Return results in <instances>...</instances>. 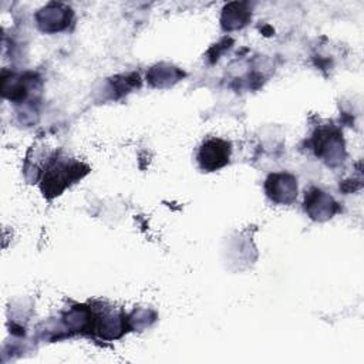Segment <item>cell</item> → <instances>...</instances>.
Here are the masks:
<instances>
[{
    "mask_svg": "<svg viewBox=\"0 0 364 364\" xmlns=\"http://www.w3.org/2000/svg\"><path fill=\"white\" fill-rule=\"evenodd\" d=\"M58 7L60 6L53 4V9L47 7V9H44L43 11H40L37 14V20H38V24H40L41 30L51 31L53 30L51 26L54 23H57L58 30H61L67 26V11H70V10H60Z\"/></svg>",
    "mask_w": 364,
    "mask_h": 364,
    "instance_id": "cell-5",
    "label": "cell"
},
{
    "mask_svg": "<svg viewBox=\"0 0 364 364\" xmlns=\"http://www.w3.org/2000/svg\"><path fill=\"white\" fill-rule=\"evenodd\" d=\"M266 193L277 203H291L297 196V181L290 173H272L266 179Z\"/></svg>",
    "mask_w": 364,
    "mask_h": 364,
    "instance_id": "cell-2",
    "label": "cell"
},
{
    "mask_svg": "<svg viewBox=\"0 0 364 364\" xmlns=\"http://www.w3.org/2000/svg\"><path fill=\"white\" fill-rule=\"evenodd\" d=\"M316 151H317V155L326 158L328 164H331V159L340 158L343 151V142H341L340 134L328 129L320 131L318 136L316 138Z\"/></svg>",
    "mask_w": 364,
    "mask_h": 364,
    "instance_id": "cell-4",
    "label": "cell"
},
{
    "mask_svg": "<svg viewBox=\"0 0 364 364\" xmlns=\"http://www.w3.org/2000/svg\"><path fill=\"white\" fill-rule=\"evenodd\" d=\"M304 209L311 219L326 220L337 212V203L331 196L320 189H311L306 192Z\"/></svg>",
    "mask_w": 364,
    "mask_h": 364,
    "instance_id": "cell-3",
    "label": "cell"
},
{
    "mask_svg": "<svg viewBox=\"0 0 364 364\" xmlns=\"http://www.w3.org/2000/svg\"><path fill=\"white\" fill-rule=\"evenodd\" d=\"M229 155L230 144L219 138H212L202 144L198 154V162L205 171H216L228 164Z\"/></svg>",
    "mask_w": 364,
    "mask_h": 364,
    "instance_id": "cell-1",
    "label": "cell"
}]
</instances>
